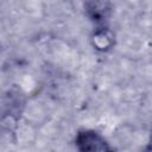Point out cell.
Masks as SVG:
<instances>
[{
    "mask_svg": "<svg viewBox=\"0 0 152 152\" xmlns=\"http://www.w3.org/2000/svg\"><path fill=\"white\" fill-rule=\"evenodd\" d=\"M150 150H152V134H151V139H150Z\"/></svg>",
    "mask_w": 152,
    "mask_h": 152,
    "instance_id": "cell-4",
    "label": "cell"
},
{
    "mask_svg": "<svg viewBox=\"0 0 152 152\" xmlns=\"http://www.w3.org/2000/svg\"><path fill=\"white\" fill-rule=\"evenodd\" d=\"M84 10L91 21L102 25L110 18L113 5L109 0H86Z\"/></svg>",
    "mask_w": 152,
    "mask_h": 152,
    "instance_id": "cell-2",
    "label": "cell"
},
{
    "mask_svg": "<svg viewBox=\"0 0 152 152\" xmlns=\"http://www.w3.org/2000/svg\"><path fill=\"white\" fill-rule=\"evenodd\" d=\"M90 42L95 50L100 52H106L110 50L114 45V34L112 33L109 28L102 26V27L96 28L93 32L90 37Z\"/></svg>",
    "mask_w": 152,
    "mask_h": 152,
    "instance_id": "cell-3",
    "label": "cell"
},
{
    "mask_svg": "<svg viewBox=\"0 0 152 152\" xmlns=\"http://www.w3.org/2000/svg\"><path fill=\"white\" fill-rule=\"evenodd\" d=\"M75 145L80 151H108L112 147L106 139L95 131L83 129L76 134Z\"/></svg>",
    "mask_w": 152,
    "mask_h": 152,
    "instance_id": "cell-1",
    "label": "cell"
}]
</instances>
